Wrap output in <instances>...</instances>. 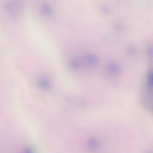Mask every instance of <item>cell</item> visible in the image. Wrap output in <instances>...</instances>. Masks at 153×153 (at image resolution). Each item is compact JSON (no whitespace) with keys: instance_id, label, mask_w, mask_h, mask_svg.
Segmentation results:
<instances>
[{"instance_id":"6da1fadb","label":"cell","mask_w":153,"mask_h":153,"mask_svg":"<svg viewBox=\"0 0 153 153\" xmlns=\"http://www.w3.org/2000/svg\"><path fill=\"white\" fill-rule=\"evenodd\" d=\"M88 146H89L90 149L91 150L97 149V148L99 147V143L96 140H91L89 142Z\"/></svg>"},{"instance_id":"7a4b0ae2","label":"cell","mask_w":153,"mask_h":153,"mask_svg":"<svg viewBox=\"0 0 153 153\" xmlns=\"http://www.w3.org/2000/svg\"><path fill=\"white\" fill-rule=\"evenodd\" d=\"M22 153H35V152H34L32 148H25L23 151Z\"/></svg>"}]
</instances>
